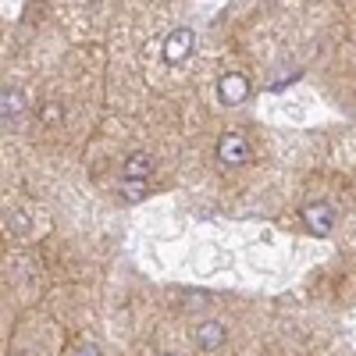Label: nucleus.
Listing matches in <instances>:
<instances>
[{"label":"nucleus","instance_id":"nucleus-2","mask_svg":"<svg viewBox=\"0 0 356 356\" xmlns=\"http://www.w3.org/2000/svg\"><path fill=\"white\" fill-rule=\"evenodd\" d=\"M189 54H193V29H175V33L164 40V61L182 65Z\"/></svg>","mask_w":356,"mask_h":356},{"label":"nucleus","instance_id":"nucleus-1","mask_svg":"<svg viewBox=\"0 0 356 356\" xmlns=\"http://www.w3.org/2000/svg\"><path fill=\"white\" fill-rule=\"evenodd\" d=\"M218 157H221V164H246V161H250V143H246V136L225 132L221 143H218Z\"/></svg>","mask_w":356,"mask_h":356},{"label":"nucleus","instance_id":"nucleus-4","mask_svg":"<svg viewBox=\"0 0 356 356\" xmlns=\"http://www.w3.org/2000/svg\"><path fill=\"white\" fill-rule=\"evenodd\" d=\"M303 221L317 232V235H328L335 228V211L328 203H307L303 207Z\"/></svg>","mask_w":356,"mask_h":356},{"label":"nucleus","instance_id":"nucleus-5","mask_svg":"<svg viewBox=\"0 0 356 356\" xmlns=\"http://www.w3.org/2000/svg\"><path fill=\"white\" fill-rule=\"evenodd\" d=\"M225 324H218V321H207V324H200L196 328V346L203 349V353H214V349H221L225 346Z\"/></svg>","mask_w":356,"mask_h":356},{"label":"nucleus","instance_id":"nucleus-7","mask_svg":"<svg viewBox=\"0 0 356 356\" xmlns=\"http://www.w3.org/2000/svg\"><path fill=\"white\" fill-rule=\"evenodd\" d=\"M122 196H125L129 203L143 200V196H146V182H143V178H125V186H122Z\"/></svg>","mask_w":356,"mask_h":356},{"label":"nucleus","instance_id":"nucleus-8","mask_svg":"<svg viewBox=\"0 0 356 356\" xmlns=\"http://www.w3.org/2000/svg\"><path fill=\"white\" fill-rule=\"evenodd\" d=\"M22 107H25L22 93H18V89H8V93H4V114H18Z\"/></svg>","mask_w":356,"mask_h":356},{"label":"nucleus","instance_id":"nucleus-3","mask_svg":"<svg viewBox=\"0 0 356 356\" xmlns=\"http://www.w3.org/2000/svg\"><path fill=\"white\" fill-rule=\"evenodd\" d=\"M218 93H221V100L225 104H243L246 97H250V79L246 75H239V72H232V75H225L221 82H218Z\"/></svg>","mask_w":356,"mask_h":356},{"label":"nucleus","instance_id":"nucleus-10","mask_svg":"<svg viewBox=\"0 0 356 356\" xmlns=\"http://www.w3.org/2000/svg\"><path fill=\"white\" fill-rule=\"evenodd\" d=\"M72 356H100V349H97V346H79Z\"/></svg>","mask_w":356,"mask_h":356},{"label":"nucleus","instance_id":"nucleus-9","mask_svg":"<svg viewBox=\"0 0 356 356\" xmlns=\"http://www.w3.org/2000/svg\"><path fill=\"white\" fill-rule=\"evenodd\" d=\"M57 118H61V111H57V104H47V111H43V122H47V125H54Z\"/></svg>","mask_w":356,"mask_h":356},{"label":"nucleus","instance_id":"nucleus-6","mask_svg":"<svg viewBox=\"0 0 356 356\" xmlns=\"http://www.w3.org/2000/svg\"><path fill=\"white\" fill-rule=\"evenodd\" d=\"M150 171H154V161L146 157V154H132L125 161V178H146Z\"/></svg>","mask_w":356,"mask_h":356}]
</instances>
